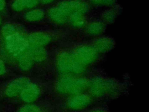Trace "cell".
<instances>
[{"label": "cell", "mask_w": 149, "mask_h": 112, "mask_svg": "<svg viewBox=\"0 0 149 112\" xmlns=\"http://www.w3.org/2000/svg\"><path fill=\"white\" fill-rule=\"evenodd\" d=\"M18 112H42V110L37 106L28 104L20 107Z\"/></svg>", "instance_id": "obj_18"}, {"label": "cell", "mask_w": 149, "mask_h": 112, "mask_svg": "<svg viewBox=\"0 0 149 112\" xmlns=\"http://www.w3.org/2000/svg\"><path fill=\"white\" fill-rule=\"evenodd\" d=\"M88 9V4L83 0H66L51 8L48 12L49 19L56 23H64L73 13L85 14Z\"/></svg>", "instance_id": "obj_1"}, {"label": "cell", "mask_w": 149, "mask_h": 112, "mask_svg": "<svg viewBox=\"0 0 149 112\" xmlns=\"http://www.w3.org/2000/svg\"><path fill=\"white\" fill-rule=\"evenodd\" d=\"M29 45L34 47H42L51 41V36L45 32H34L27 37Z\"/></svg>", "instance_id": "obj_10"}, {"label": "cell", "mask_w": 149, "mask_h": 112, "mask_svg": "<svg viewBox=\"0 0 149 112\" xmlns=\"http://www.w3.org/2000/svg\"><path fill=\"white\" fill-rule=\"evenodd\" d=\"M41 94V89L36 84L30 82L20 93L21 100L28 104L36 101Z\"/></svg>", "instance_id": "obj_9"}, {"label": "cell", "mask_w": 149, "mask_h": 112, "mask_svg": "<svg viewBox=\"0 0 149 112\" xmlns=\"http://www.w3.org/2000/svg\"><path fill=\"white\" fill-rule=\"evenodd\" d=\"M55 0H40V2H41L43 4H49L53 2Z\"/></svg>", "instance_id": "obj_23"}, {"label": "cell", "mask_w": 149, "mask_h": 112, "mask_svg": "<svg viewBox=\"0 0 149 112\" xmlns=\"http://www.w3.org/2000/svg\"><path fill=\"white\" fill-rule=\"evenodd\" d=\"M34 61L30 51H26L19 55L18 63L21 69L28 71L32 66Z\"/></svg>", "instance_id": "obj_13"}, {"label": "cell", "mask_w": 149, "mask_h": 112, "mask_svg": "<svg viewBox=\"0 0 149 112\" xmlns=\"http://www.w3.org/2000/svg\"><path fill=\"white\" fill-rule=\"evenodd\" d=\"M58 69L65 75H77L84 71V65L79 62L73 54L68 52H61L56 60Z\"/></svg>", "instance_id": "obj_4"}, {"label": "cell", "mask_w": 149, "mask_h": 112, "mask_svg": "<svg viewBox=\"0 0 149 112\" xmlns=\"http://www.w3.org/2000/svg\"><path fill=\"white\" fill-rule=\"evenodd\" d=\"M31 82L26 77H19L13 80L6 87L5 94L8 97H15L20 94L23 89Z\"/></svg>", "instance_id": "obj_8"}, {"label": "cell", "mask_w": 149, "mask_h": 112, "mask_svg": "<svg viewBox=\"0 0 149 112\" xmlns=\"http://www.w3.org/2000/svg\"><path fill=\"white\" fill-rule=\"evenodd\" d=\"M113 46L112 40L107 37H102L97 39L93 47L97 52H105L109 51Z\"/></svg>", "instance_id": "obj_11"}, {"label": "cell", "mask_w": 149, "mask_h": 112, "mask_svg": "<svg viewBox=\"0 0 149 112\" xmlns=\"http://www.w3.org/2000/svg\"><path fill=\"white\" fill-rule=\"evenodd\" d=\"M30 52L34 62H41L46 58L47 52L42 47H34Z\"/></svg>", "instance_id": "obj_17"}, {"label": "cell", "mask_w": 149, "mask_h": 112, "mask_svg": "<svg viewBox=\"0 0 149 112\" xmlns=\"http://www.w3.org/2000/svg\"><path fill=\"white\" fill-rule=\"evenodd\" d=\"M87 112H108V111L104 109H102V108H94V109L91 110Z\"/></svg>", "instance_id": "obj_22"}, {"label": "cell", "mask_w": 149, "mask_h": 112, "mask_svg": "<svg viewBox=\"0 0 149 112\" xmlns=\"http://www.w3.org/2000/svg\"><path fill=\"white\" fill-rule=\"evenodd\" d=\"M115 17V13L113 10H108L105 13H104V19L107 21H111Z\"/></svg>", "instance_id": "obj_20"}, {"label": "cell", "mask_w": 149, "mask_h": 112, "mask_svg": "<svg viewBox=\"0 0 149 112\" xmlns=\"http://www.w3.org/2000/svg\"><path fill=\"white\" fill-rule=\"evenodd\" d=\"M1 23H2V20H1V18L0 16V25L1 24Z\"/></svg>", "instance_id": "obj_25"}, {"label": "cell", "mask_w": 149, "mask_h": 112, "mask_svg": "<svg viewBox=\"0 0 149 112\" xmlns=\"http://www.w3.org/2000/svg\"><path fill=\"white\" fill-rule=\"evenodd\" d=\"M5 6V0H0V10L3 9Z\"/></svg>", "instance_id": "obj_24"}, {"label": "cell", "mask_w": 149, "mask_h": 112, "mask_svg": "<svg viewBox=\"0 0 149 112\" xmlns=\"http://www.w3.org/2000/svg\"><path fill=\"white\" fill-rule=\"evenodd\" d=\"M92 97L86 93H80L71 96L67 101L68 107L73 110H80L87 107L91 102Z\"/></svg>", "instance_id": "obj_6"}, {"label": "cell", "mask_w": 149, "mask_h": 112, "mask_svg": "<svg viewBox=\"0 0 149 112\" xmlns=\"http://www.w3.org/2000/svg\"><path fill=\"white\" fill-rule=\"evenodd\" d=\"M40 2V0H13L11 4L13 10L20 12L26 9H31Z\"/></svg>", "instance_id": "obj_12"}, {"label": "cell", "mask_w": 149, "mask_h": 112, "mask_svg": "<svg viewBox=\"0 0 149 112\" xmlns=\"http://www.w3.org/2000/svg\"><path fill=\"white\" fill-rule=\"evenodd\" d=\"M6 72V68L2 60L0 59V75L5 74Z\"/></svg>", "instance_id": "obj_21"}, {"label": "cell", "mask_w": 149, "mask_h": 112, "mask_svg": "<svg viewBox=\"0 0 149 112\" xmlns=\"http://www.w3.org/2000/svg\"><path fill=\"white\" fill-rule=\"evenodd\" d=\"M1 33L7 51L13 56H19L30 46L27 37L18 31L13 24L6 23L3 25Z\"/></svg>", "instance_id": "obj_2"}, {"label": "cell", "mask_w": 149, "mask_h": 112, "mask_svg": "<svg viewBox=\"0 0 149 112\" xmlns=\"http://www.w3.org/2000/svg\"><path fill=\"white\" fill-rule=\"evenodd\" d=\"M88 81L76 75H65L60 78L56 83V89L61 94L73 96L84 93L88 88Z\"/></svg>", "instance_id": "obj_3"}, {"label": "cell", "mask_w": 149, "mask_h": 112, "mask_svg": "<svg viewBox=\"0 0 149 112\" xmlns=\"http://www.w3.org/2000/svg\"><path fill=\"white\" fill-rule=\"evenodd\" d=\"M90 94L91 96L101 97L107 93L111 89V83L104 79L97 78L89 83Z\"/></svg>", "instance_id": "obj_7"}, {"label": "cell", "mask_w": 149, "mask_h": 112, "mask_svg": "<svg viewBox=\"0 0 149 112\" xmlns=\"http://www.w3.org/2000/svg\"><path fill=\"white\" fill-rule=\"evenodd\" d=\"M45 15V12L42 9H33L25 14L24 18L29 22H38L42 20Z\"/></svg>", "instance_id": "obj_14"}, {"label": "cell", "mask_w": 149, "mask_h": 112, "mask_svg": "<svg viewBox=\"0 0 149 112\" xmlns=\"http://www.w3.org/2000/svg\"><path fill=\"white\" fill-rule=\"evenodd\" d=\"M104 26L102 23L98 21H94L90 23L86 27V32L91 35H98L104 30Z\"/></svg>", "instance_id": "obj_16"}, {"label": "cell", "mask_w": 149, "mask_h": 112, "mask_svg": "<svg viewBox=\"0 0 149 112\" xmlns=\"http://www.w3.org/2000/svg\"><path fill=\"white\" fill-rule=\"evenodd\" d=\"M97 53L93 46H80L77 47L72 54L77 60L84 66L93 63L97 58Z\"/></svg>", "instance_id": "obj_5"}, {"label": "cell", "mask_w": 149, "mask_h": 112, "mask_svg": "<svg viewBox=\"0 0 149 112\" xmlns=\"http://www.w3.org/2000/svg\"><path fill=\"white\" fill-rule=\"evenodd\" d=\"M90 1L97 5H108L112 4L115 0H90Z\"/></svg>", "instance_id": "obj_19"}, {"label": "cell", "mask_w": 149, "mask_h": 112, "mask_svg": "<svg viewBox=\"0 0 149 112\" xmlns=\"http://www.w3.org/2000/svg\"><path fill=\"white\" fill-rule=\"evenodd\" d=\"M85 14L76 12L72 14L69 18L68 21L70 23L75 27H81L86 24Z\"/></svg>", "instance_id": "obj_15"}]
</instances>
